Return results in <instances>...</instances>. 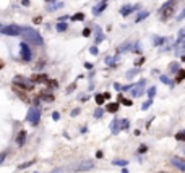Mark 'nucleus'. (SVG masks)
Returning <instances> with one entry per match:
<instances>
[{
	"mask_svg": "<svg viewBox=\"0 0 185 173\" xmlns=\"http://www.w3.org/2000/svg\"><path fill=\"white\" fill-rule=\"evenodd\" d=\"M21 36H23V39H25V41L33 42V44H38V45H42V42H44V41H42V37H41V34H39L36 29L29 28V26H25V28H23Z\"/></svg>",
	"mask_w": 185,
	"mask_h": 173,
	"instance_id": "f257e3e1",
	"label": "nucleus"
},
{
	"mask_svg": "<svg viewBox=\"0 0 185 173\" xmlns=\"http://www.w3.org/2000/svg\"><path fill=\"white\" fill-rule=\"evenodd\" d=\"M175 0H169L167 4L164 5V7L161 8V20L162 21H166V20H169V18L174 15V11H175Z\"/></svg>",
	"mask_w": 185,
	"mask_h": 173,
	"instance_id": "f03ea898",
	"label": "nucleus"
},
{
	"mask_svg": "<svg viewBox=\"0 0 185 173\" xmlns=\"http://www.w3.org/2000/svg\"><path fill=\"white\" fill-rule=\"evenodd\" d=\"M26 120L31 123V125H38L39 120H41V108L39 107H31L28 110V115H26Z\"/></svg>",
	"mask_w": 185,
	"mask_h": 173,
	"instance_id": "7ed1b4c3",
	"label": "nucleus"
},
{
	"mask_svg": "<svg viewBox=\"0 0 185 173\" xmlns=\"http://www.w3.org/2000/svg\"><path fill=\"white\" fill-rule=\"evenodd\" d=\"M91 168H94V162L93 160H83L80 163H75L72 167V172H88Z\"/></svg>",
	"mask_w": 185,
	"mask_h": 173,
	"instance_id": "20e7f679",
	"label": "nucleus"
},
{
	"mask_svg": "<svg viewBox=\"0 0 185 173\" xmlns=\"http://www.w3.org/2000/svg\"><path fill=\"white\" fill-rule=\"evenodd\" d=\"M0 31H2V34H5V36H20L21 31H23V28H20V26H16V24H10V26H4Z\"/></svg>",
	"mask_w": 185,
	"mask_h": 173,
	"instance_id": "39448f33",
	"label": "nucleus"
},
{
	"mask_svg": "<svg viewBox=\"0 0 185 173\" xmlns=\"http://www.w3.org/2000/svg\"><path fill=\"white\" fill-rule=\"evenodd\" d=\"M20 49H21V58L25 60V62H29L33 55H31V49L28 47V44H25V42H21Z\"/></svg>",
	"mask_w": 185,
	"mask_h": 173,
	"instance_id": "423d86ee",
	"label": "nucleus"
},
{
	"mask_svg": "<svg viewBox=\"0 0 185 173\" xmlns=\"http://www.w3.org/2000/svg\"><path fill=\"white\" fill-rule=\"evenodd\" d=\"M15 86H18V84H21L23 87H26V89H31L33 87V81H29L28 78H21V76H16L15 78Z\"/></svg>",
	"mask_w": 185,
	"mask_h": 173,
	"instance_id": "0eeeda50",
	"label": "nucleus"
},
{
	"mask_svg": "<svg viewBox=\"0 0 185 173\" xmlns=\"http://www.w3.org/2000/svg\"><path fill=\"white\" fill-rule=\"evenodd\" d=\"M106 7H107V0H102V4L96 5V7L93 8V15H94V16H99V15L106 10Z\"/></svg>",
	"mask_w": 185,
	"mask_h": 173,
	"instance_id": "6e6552de",
	"label": "nucleus"
},
{
	"mask_svg": "<svg viewBox=\"0 0 185 173\" xmlns=\"http://www.w3.org/2000/svg\"><path fill=\"white\" fill-rule=\"evenodd\" d=\"M143 87H145V81H140V83L136 84V86H133L132 96H133V97H138L140 94H143Z\"/></svg>",
	"mask_w": 185,
	"mask_h": 173,
	"instance_id": "1a4fd4ad",
	"label": "nucleus"
},
{
	"mask_svg": "<svg viewBox=\"0 0 185 173\" xmlns=\"http://www.w3.org/2000/svg\"><path fill=\"white\" fill-rule=\"evenodd\" d=\"M25 142H26V131L25 129H21V131L18 133V136H16V146H20L21 147Z\"/></svg>",
	"mask_w": 185,
	"mask_h": 173,
	"instance_id": "9d476101",
	"label": "nucleus"
},
{
	"mask_svg": "<svg viewBox=\"0 0 185 173\" xmlns=\"http://www.w3.org/2000/svg\"><path fill=\"white\" fill-rule=\"evenodd\" d=\"M171 162H172V165H174V167H177L179 170L185 172V162H184V160H180V159H172Z\"/></svg>",
	"mask_w": 185,
	"mask_h": 173,
	"instance_id": "9b49d317",
	"label": "nucleus"
},
{
	"mask_svg": "<svg viewBox=\"0 0 185 173\" xmlns=\"http://www.w3.org/2000/svg\"><path fill=\"white\" fill-rule=\"evenodd\" d=\"M120 128H122V125H120V121L119 120H114L111 123V129H112V133H119L120 131Z\"/></svg>",
	"mask_w": 185,
	"mask_h": 173,
	"instance_id": "f8f14e48",
	"label": "nucleus"
},
{
	"mask_svg": "<svg viewBox=\"0 0 185 173\" xmlns=\"http://www.w3.org/2000/svg\"><path fill=\"white\" fill-rule=\"evenodd\" d=\"M136 8L138 7H122L120 8V15H122V16H127V15H130L133 10H136Z\"/></svg>",
	"mask_w": 185,
	"mask_h": 173,
	"instance_id": "ddd939ff",
	"label": "nucleus"
},
{
	"mask_svg": "<svg viewBox=\"0 0 185 173\" xmlns=\"http://www.w3.org/2000/svg\"><path fill=\"white\" fill-rule=\"evenodd\" d=\"M63 7V2H57V4H47V10H57V8Z\"/></svg>",
	"mask_w": 185,
	"mask_h": 173,
	"instance_id": "4468645a",
	"label": "nucleus"
},
{
	"mask_svg": "<svg viewBox=\"0 0 185 173\" xmlns=\"http://www.w3.org/2000/svg\"><path fill=\"white\" fill-rule=\"evenodd\" d=\"M107 110L109 112H117V110H119V104H117V102H112V104H109L107 105Z\"/></svg>",
	"mask_w": 185,
	"mask_h": 173,
	"instance_id": "2eb2a0df",
	"label": "nucleus"
},
{
	"mask_svg": "<svg viewBox=\"0 0 185 173\" xmlns=\"http://www.w3.org/2000/svg\"><path fill=\"white\" fill-rule=\"evenodd\" d=\"M148 15H150V13H148V11H141V13L140 15H138V16H136V23H140V21H143L145 20V18H148Z\"/></svg>",
	"mask_w": 185,
	"mask_h": 173,
	"instance_id": "dca6fc26",
	"label": "nucleus"
},
{
	"mask_svg": "<svg viewBox=\"0 0 185 173\" xmlns=\"http://www.w3.org/2000/svg\"><path fill=\"white\" fill-rule=\"evenodd\" d=\"M72 20H73V21H83L84 20V15L83 13H77V15L72 16Z\"/></svg>",
	"mask_w": 185,
	"mask_h": 173,
	"instance_id": "f3484780",
	"label": "nucleus"
},
{
	"mask_svg": "<svg viewBox=\"0 0 185 173\" xmlns=\"http://www.w3.org/2000/svg\"><path fill=\"white\" fill-rule=\"evenodd\" d=\"M104 99H106V96L98 94V96H96V102H98V105H102V104H104Z\"/></svg>",
	"mask_w": 185,
	"mask_h": 173,
	"instance_id": "a211bd4d",
	"label": "nucleus"
},
{
	"mask_svg": "<svg viewBox=\"0 0 185 173\" xmlns=\"http://www.w3.org/2000/svg\"><path fill=\"white\" fill-rule=\"evenodd\" d=\"M102 113H104V112H102V108H101V107H98V108L94 110V118H101V117H102Z\"/></svg>",
	"mask_w": 185,
	"mask_h": 173,
	"instance_id": "6ab92c4d",
	"label": "nucleus"
},
{
	"mask_svg": "<svg viewBox=\"0 0 185 173\" xmlns=\"http://www.w3.org/2000/svg\"><path fill=\"white\" fill-rule=\"evenodd\" d=\"M57 31H60V32L67 31V24L65 23H59V24H57Z\"/></svg>",
	"mask_w": 185,
	"mask_h": 173,
	"instance_id": "aec40b11",
	"label": "nucleus"
},
{
	"mask_svg": "<svg viewBox=\"0 0 185 173\" xmlns=\"http://www.w3.org/2000/svg\"><path fill=\"white\" fill-rule=\"evenodd\" d=\"M184 78H185V70H180V71L177 73V78H175V79H177V81H182Z\"/></svg>",
	"mask_w": 185,
	"mask_h": 173,
	"instance_id": "412c9836",
	"label": "nucleus"
},
{
	"mask_svg": "<svg viewBox=\"0 0 185 173\" xmlns=\"http://www.w3.org/2000/svg\"><path fill=\"white\" fill-rule=\"evenodd\" d=\"M154 94H156V87H150V89H148V96H150V99H153L154 97Z\"/></svg>",
	"mask_w": 185,
	"mask_h": 173,
	"instance_id": "4be33fe9",
	"label": "nucleus"
},
{
	"mask_svg": "<svg viewBox=\"0 0 185 173\" xmlns=\"http://www.w3.org/2000/svg\"><path fill=\"white\" fill-rule=\"evenodd\" d=\"M114 165H127V160H122V159H117V160H114Z\"/></svg>",
	"mask_w": 185,
	"mask_h": 173,
	"instance_id": "5701e85b",
	"label": "nucleus"
},
{
	"mask_svg": "<svg viewBox=\"0 0 185 173\" xmlns=\"http://www.w3.org/2000/svg\"><path fill=\"white\" fill-rule=\"evenodd\" d=\"M34 81H38V83H45V81H47V76H38V78H34Z\"/></svg>",
	"mask_w": 185,
	"mask_h": 173,
	"instance_id": "b1692460",
	"label": "nucleus"
},
{
	"mask_svg": "<svg viewBox=\"0 0 185 173\" xmlns=\"http://www.w3.org/2000/svg\"><path fill=\"white\" fill-rule=\"evenodd\" d=\"M120 101H122V102H123V104H125V105H127V107H130V105H132V101H128V99H123V97H122V96H120Z\"/></svg>",
	"mask_w": 185,
	"mask_h": 173,
	"instance_id": "393cba45",
	"label": "nucleus"
},
{
	"mask_svg": "<svg viewBox=\"0 0 185 173\" xmlns=\"http://www.w3.org/2000/svg\"><path fill=\"white\" fill-rule=\"evenodd\" d=\"M34 163V160H31V162H26V163H23V165H20V170H23V168H26V167H29V165H33Z\"/></svg>",
	"mask_w": 185,
	"mask_h": 173,
	"instance_id": "a878e982",
	"label": "nucleus"
},
{
	"mask_svg": "<svg viewBox=\"0 0 185 173\" xmlns=\"http://www.w3.org/2000/svg\"><path fill=\"white\" fill-rule=\"evenodd\" d=\"M120 125H122V128H128L130 123H128V120H122L120 121Z\"/></svg>",
	"mask_w": 185,
	"mask_h": 173,
	"instance_id": "bb28decb",
	"label": "nucleus"
},
{
	"mask_svg": "<svg viewBox=\"0 0 185 173\" xmlns=\"http://www.w3.org/2000/svg\"><path fill=\"white\" fill-rule=\"evenodd\" d=\"M89 52L93 53V55H98V47H96V45H94V47H91V49H89Z\"/></svg>",
	"mask_w": 185,
	"mask_h": 173,
	"instance_id": "cd10ccee",
	"label": "nucleus"
},
{
	"mask_svg": "<svg viewBox=\"0 0 185 173\" xmlns=\"http://www.w3.org/2000/svg\"><path fill=\"white\" fill-rule=\"evenodd\" d=\"M7 150H5V152H2V154H0V163H2V162H4V160H5V157H7Z\"/></svg>",
	"mask_w": 185,
	"mask_h": 173,
	"instance_id": "c85d7f7f",
	"label": "nucleus"
},
{
	"mask_svg": "<svg viewBox=\"0 0 185 173\" xmlns=\"http://www.w3.org/2000/svg\"><path fill=\"white\" fill-rule=\"evenodd\" d=\"M102 39H104V36H102V34H98V37H96V44H99V42H102Z\"/></svg>",
	"mask_w": 185,
	"mask_h": 173,
	"instance_id": "c756f323",
	"label": "nucleus"
},
{
	"mask_svg": "<svg viewBox=\"0 0 185 173\" xmlns=\"http://www.w3.org/2000/svg\"><path fill=\"white\" fill-rule=\"evenodd\" d=\"M162 42H164V39H162V37H156V41H154V44H162Z\"/></svg>",
	"mask_w": 185,
	"mask_h": 173,
	"instance_id": "7c9ffc66",
	"label": "nucleus"
},
{
	"mask_svg": "<svg viewBox=\"0 0 185 173\" xmlns=\"http://www.w3.org/2000/svg\"><path fill=\"white\" fill-rule=\"evenodd\" d=\"M136 71H138V68L132 70V71H128V75H127V76H128V78H130V76H133V75H135V73H136Z\"/></svg>",
	"mask_w": 185,
	"mask_h": 173,
	"instance_id": "2f4dec72",
	"label": "nucleus"
},
{
	"mask_svg": "<svg viewBox=\"0 0 185 173\" xmlns=\"http://www.w3.org/2000/svg\"><path fill=\"white\" fill-rule=\"evenodd\" d=\"M52 117H54V120H59V118H60L59 112H54V113H52Z\"/></svg>",
	"mask_w": 185,
	"mask_h": 173,
	"instance_id": "473e14b6",
	"label": "nucleus"
},
{
	"mask_svg": "<svg viewBox=\"0 0 185 173\" xmlns=\"http://www.w3.org/2000/svg\"><path fill=\"white\" fill-rule=\"evenodd\" d=\"M150 105H151V101H148L146 104H143V110H146V108L150 107Z\"/></svg>",
	"mask_w": 185,
	"mask_h": 173,
	"instance_id": "72a5a7b5",
	"label": "nucleus"
},
{
	"mask_svg": "<svg viewBox=\"0 0 185 173\" xmlns=\"http://www.w3.org/2000/svg\"><path fill=\"white\" fill-rule=\"evenodd\" d=\"M91 34V29H84L83 31V36H89Z\"/></svg>",
	"mask_w": 185,
	"mask_h": 173,
	"instance_id": "f704fd0d",
	"label": "nucleus"
},
{
	"mask_svg": "<svg viewBox=\"0 0 185 173\" xmlns=\"http://www.w3.org/2000/svg\"><path fill=\"white\" fill-rule=\"evenodd\" d=\"M161 81H162V83H167V84H169V79H167L166 76H161Z\"/></svg>",
	"mask_w": 185,
	"mask_h": 173,
	"instance_id": "c9c22d12",
	"label": "nucleus"
},
{
	"mask_svg": "<svg viewBox=\"0 0 185 173\" xmlns=\"http://www.w3.org/2000/svg\"><path fill=\"white\" fill-rule=\"evenodd\" d=\"M84 66H86L88 70H91V68H93V65H91V63H84Z\"/></svg>",
	"mask_w": 185,
	"mask_h": 173,
	"instance_id": "e433bc0d",
	"label": "nucleus"
},
{
	"mask_svg": "<svg viewBox=\"0 0 185 173\" xmlns=\"http://www.w3.org/2000/svg\"><path fill=\"white\" fill-rule=\"evenodd\" d=\"M23 5H25V7H28V5H29V0H23Z\"/></svg>",
	"mask_w": 185,
	"mask_h": 173,
	"instance_id": "4c0bfd02",
	"label": "nucleus"
},
{
	"mask_svg": "<svg viewBox=\"0 0 185 173\" xmlns=\"http://www.w3.org/2000/svg\"><path fill=\"white\" fill-rule=\"evenodd\" d=\"M50 173H60V170H59V168H55V170H52Z\"/></svg>",
	"mask_w": 185,
	"mask_h": 173,
	"instance_id": "58836bf2",
	"label": "nucleus"
},
{
	"mask_svg": "<svg viewBox=\"0 0 185 173\" xmlns=\"http://www.w3.org/2000/svg\"><path fill=\"white\" fill-rule=\"evenodd\" d=\"M2 66H4V65H2V62H0V70H2Z\"/></svg>",
	"mask_w": 185,
	"mask_h": 173,
	"instance_id": "ea45409f",
	"label": "nucleus"
},
{
	"mask_svg": "<svg viewBox=\"0 0 185 173\" xmlns=\"http://www.w3.org/2000/svg\"><path fill=\"white\" fill-rule=\"evenodd\" d=\"M0 29H2V24H0Z\"/></svg>",
	"mask_w": 185,
	"mask_h": 173,
	"instance_id": "a19ab883",
	"label": "nucleus"
}]
</instances>
